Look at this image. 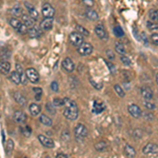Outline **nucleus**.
<instances>
[{"mask_svg": "<svg viewBox=\"0 0 158 158\" xmlns=\"http://www.w3.org/2000/svg\"><path fill=\"white\" fill-rule=\"evenodd\" d=\"M63 116L69 120H76L78 118V106L74 100H70L68 98L67 102L64 104Z\"/></svg>", "mask_w": 158, "mask_h": 158, "instance_id": "f257e3e1", "label": "nucleus"}, {"mask_svg": "<svg viewBox=\"0 0 158 158\" xmlns=\"http://www.w3.org/2000/svg\"><path fill=\"white\" fill-rule=\"evenodd\" d=\"M74 134H75V138L78 141H82L85 140L89 135V130L86 129V127L82 123H78L76 126L75 130H74Z\"/></svg>", "mask_w": 158, "mask_h": 158, "instance_id": "f03ea898", "label": "nucleus"}, {"mask_svg": "<svg viewBox=\"0 0 158 158\" xmlns=\"http://www.w3.org/2000/svg\"><path fill=\"white\" fill-rule=\"evenodd\" d=\"M69 39H70V42L72 43L74 47L79 48L83 43V35L80 34L79 32H73L70 34Z\"/></svg>", "mask_w": 158, "mask_h": 158, "instance_id": "7ed1b4c3", "label": "nucleus"}, {"mask_svg": "<svg viewBox=\"0 0 158 158\" xmlns=\"http://www.w3.org/2000/svg\"><path fill=\"white\" fill-rule=\"evenodd\" d=\"M25 76H27V80H30V82L32 83H37L39 82V74L34 68H29L25 71Z\"/></svg>", "mask_w": 158, "mask_h": 158, "instance_id": "20e7f679", "label": "nucleus"}, {"mask_svg": "<svg viewBox=\"0 0 158 158\" xmlns=\"http://www.w3.org/2000/svg\"><path fill=\"white\" fill-rule=\"evenodd\" d=\"M77 51L81 56H89L92 54V52H93V45H92L91 43L83 42L82 44L78 48Z\"/></svg>", "mask_w": 158, "mask_h": 158, "instance_id": "39448f33", "label": "nucleus"}, {"mask_svg": "<svg viewBox=\"0 0 158 158\" xmlns=\"http://www.w3.org/2000/svg\"><path fill=\"white\" fill-rule=\"evenodd\" d=\"M41 13L44 18H53L55 16V10L50 3H44L41 9Z\"/></svg>", "mask_w": 158, "mask_h": 158, "instance_id": "423d86ee", "label": "nucleus"}, {"mask_svg": "<svg viewBox=\"0 0 158 158\" xmlns=\"http://www.w3.org/2000/svg\"><path fill=\"white\" fill-rule=\"evenodd\" d=\"M95 34L97 35L98 38L102 40H108V33H106V27H103L102 23H98L97 25L95 27Z\"/></svg>", "mask_w": 158, "mask_h": 158, "instance_id": "0eeeda50", "label": "nucleus"}, {"mask_svg": "<svg viewBox=\"0 0 158 158\" xmlns=\"http://www.w3.org/2000/svg\"><path fill=\"white\" fill-rule=\"evenodd\" d=\"M142 152H143L144 155H156L158 154V146L150 142V143H148L143 147Z\"/></svg>", "mask_w": 158, "mask_h": 158, "instance_id": "6e6552de", "label": "nucleus"}, {"mask_svg": "<svg viewBox=\"0 0 158 158\" xmlns=\"http://www.w3.org/2000/svg\"><path fill=\"white\" fill-rule=\"evenodd\" d=\"M128 111L134 118H140L142 116V111L137 104H130L128 106Z\"/></svg>", "mask_w": 158, "mask_h": 158, "instance_id": "1a4fd4ad", "label": "nucleus"}, {"mask_svg": "<svg viewBox=\"0 0 158 158\" xmlns=\"http://www.w3.org/2000/svg\"><path fill=\"white\" fill-rule=\"evenodd\" d=\"M62 68L64 69L67 72L69 73H72L74 70H75V64H74L73 60L71 58H64V60L62 61Z\"/></svg>", "mask_w": 158, "mask_h": 158, "instance_id": "9d476101", "label": "nucleus"}, {"mask_svg": "<svg viewBox=\"0 0 158 158\" xmlns=\"http://www.w3.org/2000/svg\"><path fill=\"white\" fill-rule=\"evenodd\" d=\"M38 139H39V141L41 142L42 146L47 147V148H54L55 147V142L54 140H52L49 137L44 136V135H39L38 136Z\"/></svg>", "mask_w": 158, "mask_h": 158, "instance_id": "9b49d317", "label": "nucleus"}, {"mask_svg": "<svg viewBox=\"0 0 158 158\" xmlns=\"http://www.w3.org/2000/svg\"><path fill=\"white\" fill-rule=\"evenodd\" d=\"M106 110V104H104L102 101H99V100H95L94 101L93 104V113L94 114H100L101 112H103Z\"/></svg>", "mask_w": 158, "mask_h": 158, "instance_id": "f8f14e48", "label": "nucleus"}, {"mask_svg": "<svg viewBox=\"0 0 158 158\" xmlns=\"http://www.w3.org/2000/svg\"><path fill=\"white\" fill-rule=\"evenodd\" d=\"M53 23H54L53 18H44L40 23V27L42 29V31H50L52 30Z\"/></svg>", "mask_w": 158, "mask_h": 158, "instance_id": "ddd939ff", "label": "nucleus"}, {"mask_svg": "<svg viewBox=\"0 0 158 158\" xmlns=\"http://www.w3.org/2000/svg\"><path fill=\"white\" fill-rule=\"evenodd\" d=\"M21 21L23 22L25 25H27L29 27H34L35 21H36V20L33 18V17H31L30 14H22Z\"/></svg>", "mask_w": 158, "mask_h": 158, "instance_id": "4468645a", "label": "nucleus"}, {"mask_svg": "<svg viewBox=\"0 0 158 158\" xmlns=\"http://www.w3.org/2000/svg\"><path fill=\"white\" fill-rule=\"evenodd\" d=\"M29 35L31 38H39L42 35V29L40 27H32L29 30Z\"/></svg>", "mask_w": 158, "mask_h": 158, "instance_id": "2eb2a0df", "label": "nucleus"}, {"mask_svg": "<svg viewBox=\"0 0 158 158\" xmlns=\"http://www.w3.org/2000/svg\"><path fill=\"white\" fill-rule=\"evenodd\" d=\"M14 120L17 123H24L27 121V115L21 111H16L14 113Z\"/></svg>", "mask_w": 158, "mask_h": 158, "instance_id": "dca6fc26", "label": "nucleus"}, {"mask_svg": "<svg viewBox=\"0 0 158 158\" xmlns=\"http://www.w3.org/2000/svg\"><path fill=\"white\" fill-rule=\"evenodd\" d=\"M13 97H14L15 101H16L19 106H27V99L24 98V96L22 95V94L18 93V92H15V93L13 94Z\"/></svg>", "mask_w": 158, "mask_h": 158, "instance_id": "f3484780", "label": "nucleus"}, {"mask_svg": "<svg viewBox=\"0 0 158 158\" xmlns=\"http://www.w3.org/2000/svg\"><path fill=\"white\" fill-rule=\"evenodd\" d=\"M141 96L143 97L144 100H151L153 98V92L150 88L148 86H142L141 88Z\"/></svg>", "mask_w": 158, "mask_h": 158, "instance_id": "a211bd4d", "label": "nucleus"}, {"mask_svg": "<svg viewBox=\"0 0 158 158\" xmlns=\"http://www.w3.org/2000/svg\"><path fill=\"white\" fill-rule=\"evenodd\" d=\"M9 23L13 27V29L18 31L20 27H21V25L23 24V22H22L21 20H19V19H17V18H15V17H13V18L9 19Z\"/></svg>", "mask_w": 158, "mask_h": 158, "instance_id": "6ab92c4d", "label": "nucleus"}, {"mask_svg": "<svg viewBox=\"0 0 158 158\" xmlns=\"http://www.w3.org/2000/svg\"><path fill=\"white\" fill-rule=\"evenodd\" d=\"M0 71H1V73L3 75L10 73V71H11V63L6 60H2L1 63H0Z\"/></svg>", "mask_w": 158, "mask_h": 158, "instance_id": "aec40b11", "label": "nucleus"}, {"mask_svg": "<svg viewBox=\"0 0 158 158\" xmlns=\"http://www.w3.org/2000/svg\"><path fill=\"white\" fill-rule=\"evenodd\" d=\"M10 79H11V81H12V82H14L15 85H20V82H22L21 75H20L17 71L12 72L11 74H10Z\"/></svg>", "mask_w": 158, "mask_h": 158, "instance_id": "412c9836", "label": "nucleus"}, {"mask_svg": "<svg viewBox=\"0 0 158 158\" xmlns=\"http://www.w3.org/2000/svg\"><path fill=\"white\" fill-rule=\"evenodd\" d=\"M29 111L33 116H37L38 114H40V112H41V108H40V106H38L37 103H31L29 106Z\"/></svg>", "mask_w": 158, "mask_h": 158, "instance_id": "4be33fe9", "label": "nucleus"}, {"mask_svg": "<svg viewBox=\"0 0 158 158\" xmlns=\"http://www.w3.org/2000/svg\"><path fill=\"white\" fill-rule=\"evenodd\" d=\"M85 17L88 18L89 20H92V21H96L98 19V13L94 10H88L85 12Z\"/></svg>", "mask_w": 158, "mask_h": 158, "instance_id": "5701e85b", "label": "nucleus"}, {"mask_svg": "<svg viewBox=\"0 0 158 158\" xmlns=\"http://www.w3.org/2000/svg\"><path fill=\"white\" fill-rule=\"evenodd\" d=\"M39 121L41 122L43 126H47V127H52V124H53L52 119H51L49 116L45 115V114H42V115H40Z\"/></svg>", "mask_w": 158, "mask_h": 158, "instance_id": "b1692460", "label": "nucleus"}, {"mask_svg": "<svg viewBox=\"0 0 158 158\" xmlns=\"http://www.w3.org/2000/svg\"><path fill=\"white\" fill-rule=\"evenodd\" d=\"M124 154L128 157H135L136 152H135V150L130 144H126V147H124Z\"/></svg>", "mask_w": 158, "mask_h": 158, "instance_id": "393cba45", "label": "nucleus"}, {"mask_svg": "<svg viewBox=\"0 0 158 158\" xmlns=\"http://www.w3.org/2000/svg\"><path fill=\"white\" fill-rule=\"evenodd\" d=\"M10 12H11V14L13 15V16H22V9H21V6H13L11 10H10Z\"/></svg>", "mask_w": 158, "mask_h": 158, "instance_id": "a878e982", "label": "nucleus"}, {"mask_svg": "<svg viewBox=\"0 0 158 158\" xmlns=\"http://www.w3.org/2000/svg\"><path fill=\"white\" fill-rule=\"evenodd\" d=\"M115 50L119 55H126V48L121 42L117 41L115 43Z\"/></svg>", "mask_w": 158, "mask_h": 158, "instance_id": "bb28decb", "label": "nucleus"}, {"mask_svg": "<svg viewBox=\"0 0 158 158\" xmlns=\"http://www.w3.org/2000/svg\"><path fill=\"white\" fill-rule=\"evenodd\" d=\"M149 18L150 20L158 22V10L156 9H152L149 11Z\"/></svg>", "mask_w": 158, "mask_h": 158, "instance_id": "cd10ccee", "label": "nucleus"}, {"mask_svg": "<svg viewBox=\"0 0 158 158\" xmlns=\"http://www.w3.org/2000/svg\"><path fill=\"white\" fill-rule=\"evenodd\" d=\"M68 98H54V100H53V104H54L55 106H63L65 104V102H67Z\"/></svg>", "mask_w": 158, "mask_h": 158, "instance_id": "c85d7f7f", "label": "nucleus"}, {"mask_svg": "<svg viewBox=\"0 0 158 158\" xmlns=\"http://www.w3.org/2000/svg\"><path fill=\"white\" fill-rule=\"evenodd\" d=\"M75 29H76L77 32H79L80 34H82V35H85V36H89V35H90V32H89V31L86 30V29H85L82 25L76 24L75 25Z\"/></svg>", "mask_w": 158, "mask_h": 158, "instance_id": "c756f323", "label": "nucleus"}, {"mask_svg": "<svg viewBox=\"0 0 158 158\" xmlns=\"http://www.w3.org/2000/svg\"><path fill=\"white\" fill-rule=\"evenodd\" d=\"M147 27H148V29H149L150 31L158 30V22L153 21V20H149V21L147 22Z\"/></svg>", "mask_w": 158, "mask_h": 158, "instance_id": "7c9ffc66", "label": "nucleus"}, {"mask_svg": "<svg viewBox=\"0 0 158 158\" xmlns=\"http://www.w3.org/2000/svg\"><path fill=\"white\" fill-rule=\"evenodd\" d=\"M14 141H13L12 139H9L6 141V154H10L12 151H13V149H14Z\"/></svg>", "mask_w": 158, "mask_h": 158, "instance_id": "2f4dec72", "label": "nucleus"}, {"mask_svg": "<svg viewBox=\"0 0 158 158\" xmlns=\"http://www.w3.org/2000/svg\"><path fill=\"white\" fill-rule=\"evenodd\" d=\"M114 35H115L116 37H122L124 35V32L123 30H122L121 27H119V25H117V27H114Z\"/></svg>", "mask_w": 158, "mask_h": 158, "instance_id": "473e14b6", "label": "nucleus"}, {"mask_svg": "<svg viewBox=\"0 0 158 158\" xmlns=\"http://www.w3.org/2000/svg\"><path fill=\"white\" fill-rule=\"evenodd\" d=\"M89 80H90L91 85H93L94 88L96 89V90H101V89H102V86H103L102 82H100V81H99V82H96V81L94 80V79L92 78V77H90V78H89Z\"/></svg>", "mask_w": 158, "mask_h": 158, "instance_id": "72a5a7b5", "label": "nucleus"}, {"mask_svg": "<svg viewBox=\"0 0 158 158\" xmlns=\"http://www.w3.org/2000/svg\"><path fill=\"white\" fill-rule=\"evenodd\" d=\"M106 148V142L103 141V140H100V141H98L97 143L95 144V149L97 150V151H103Z\"/></svg>", "mask_w": 158, "mask_h": 158, "instance_id": "f704fd0d", "label": "nucleus"}, {"mask_svg": "<svg viewBox=\"0 0 158 158\" xmlns=\"http://www.w3.org/2000/svg\"><path fill=\"white\" fill-rule=\"evenodd\" d=\"M29 14L31 17H33L35 20H37L38 18H39V13H38V11L35 7H32V9L29 10Z\"/></svg>", "mask_w": 158, "mask_h": 158, "instance_id": "c9c22d12", "label": "nucleus"}, {"mask_svg": "<svg viewBox=\"0 0 158 158\" xmlns=\"http://www.w3.org/2000/svg\"><path fill=\"white\" fill-rule=\"evenodd\" d=\"M33 91H34V93H35V99H36V100H40V99H41V95H42V89L34 88Z\"/></svg>", "mask_w": 158, "mask_h": 158, "instance_id": "e433bc0d", "label": "nucleus"}, {"mask_svg": "<svg viewBox=\"0 0 158 158\" xmlns=\"http://www.w3.org/2000/svg\"><path fill=\"white\" fill-rule=\"evenodd\" d=\"M114 90L116 91V93L118 94V95L120 96V97H124V95H126V93H124L123 89H122L119 85H114Z\"/></svg>", "mask_w": 158, "mask_h": 158, "instance_id": "4c0bfd02", "label": "nucleus"}, {"mask_svg": "<svg viewBox=\"0 0 158 158\" xmlns=\"http://www.w3.org/2000/svg\"><path fill=\"white\" fill-rule=\"evenodd\" d=\"M120 59H121V61H122V63L123 64H126V65H132V61H131V59L128 57V56H126V55H121V57H120Z\"/></svg>", "mask_w": 158, "mask_h": 158, "instance_id": "58836bf2", "label": "nucleus"}, {"mask_svg": "<svg viewBox=\"0 0 158 158\" xmlns=\"http://www.w3.org/2000/svg\"><path fill=\"white\" fill-rule=\"evenodd\" d=\"M10 56H11V52H9V51H6V49H2L1 50V58H2V60H6V59H9L10 58Z\"/></svg>", "mask_w": 158, "mask_h": 158, "instance_id": "ea45409f", "label": "nucleus"}, {"mask_svg": "<svg viewBox=\"0 0 158 158\" xmlns=\"http://www.w3.org/2000/svg\"><path fill=\"white\" fill-rule=\"evenodd\" d=\"M106 64L108 65V68L110 69V72H111V74H115V73H116L115 65H114L113 63L110 62V61H106Z\"/></svg>", "mask_w": 158, "mask_h": 158, "instance_id": "a19ab883", "label": "nucleus"}, {"mask_svg": "<svg viewBox=\"0 0 158 158\" xmlns=\"http://www.w3.org/2000/svg\"><path fill=\"white\" fill-rule=\"evenodd\" d=\"M144 106H146L148 110H155L156 109V106H155L153 102H150V100L144 101Z\"/></svg>", "mask_w": 158, "mask_h": 158, "instance_id": "79ce46f5", "label": "nucleus"}, {"mask_svg": "<svg viewBox=\"0 0 158 158\" xmlns=\"http://www.w3.org/2000/svg\"><path fill=\"white\" fill-rule=\"evenodd\" d=\"M31 131H32V130H31L30 127H27V126L25 127V128H22V129H21L22 134H23L24 136H27V137H29L30 135H31V133H32V132H31Z\"/></svg>", "mask_w": 158, "mask_h": 158, "instance_id": "37998d69", "label": "nucleus"}, {"mask_svg": "<svg viewBox=\"0 0 158 158\" xmlns=\"http://www.w3.org/2000/svg\"><path fill=\"white\" fill-rule=\"evenodd\" d=\"M140 40H141L144 44H148V43H149V40H148V37H147V35H146V33H144V32L140 33Z\"/></svg>", "mask_w": 158, "mask_h": 158, "instance_id": "c03bdc74", "label": "nucleus"}, {"mask_svg": "<svg viewBox=\"0 0 158 158\" xmlns=\"http://www.w3.org/2000/svg\"><path fill=\"white\" fill-rule=\"evenodd\" d=\"M82 3H83V6H85L88 7H92V6H94L95 2H94V0H82Z\"/></svg>", "mask_w": 158, "mask_h": 158, "instance_id": "a18cd8bd", "label": "nucleus"}, {"mask_svg": "<svg viewBox=\"0 0 158 158\" xmlns=\"http://www.w3.org/2000/svg\"><path fill=\"white\" fill-rule=\"evenodd\" d=\"M150 39H151L153 44L158 45V34H152L151 37H150Z\"/></svg>", "mask_w": 158, "mask_h": 158, "instance_id": "49530a36", "label": "nucleus"}, {"mask_svg": "<svg viewBox=\"0 0 158 158\" xmlns=\"http://www.w3.org/2000/svg\"><path fill=\"white\" fill-rule=\"evenodd\" d=\"M45 108H47V110L50 112V113H52V114H55V113H56V111H55V106H54V104L52 106L51 103H47Z\"/></svg>", "mask_w": 158, "mask_h": 158, "instance_id": "de8ad7c7", "label": "nucleus"}, {"mask_svg": "<svg viewBox=\"0 0 158 158\" xmlns=\"http://www.w3.org/2000/svg\"><path fill=\"white\" fill-rule=\"evenodd\" d=\"M51 89H52V91H54V92L59 91V86H58L57 81H53V82L51 83Z\"/></svg>", "mask_w": 158, "mask_h": 158, "instance_id": "09e8293b", "label": "nucleus"}, {"mask_svg": "<svg viewBox=\"0 0 158 158\" xmlns=\"http://www.w3.org/2000/svg\"><path fill=\"white\" fill-rule=\"evenodd\" d=\"M106 54L108 55V58H109V59H114V58H115V56H114V53L112 52L111 50H108V51H106Z\"/></svg>", "mask_w": 158, "mask_h": 158, "instance_id": "8fccbe9b", "label": "nucleus"}, {"mask_svg": "<svg viewBox=\"0 0 158 158\" xmlns=\"http://www.w3.org/2000/svg\"><path fill=\"white\" fill-rule=\"evenodd\" d=\"M134 134H135V137H136V138H140V137L142 136L141 130H136V131L134 132Z\"/></svg>", "mask_w": 158, "mask_h": 158, "instance_id": "3c124183", "label": "nucleus"}, {"mask_svg": "<svg viewBox=\"0 0 158 158\" xmlns=\"http://www.w3.org/2000/svg\"><path fill=\"white\" fill-rule=\"evenodd\" d=\"M69 155L67 154H63V153H58L57 154V158H68Z\"/></svg>", "mask_w": 158, "mask_h": 158, "instance_id": "603ef678", "label": "nucleus"}, {"mask_svg": "<svg viewBox=\"0 0 158 158\" xmlns=\"http://www.w3.org/2000/svg\"><path fill=\"white\" fill-rule=\"evenodd\" d=\"M1 141H2V143H4V141H6V135H4L3 130H1Z\"/></svg>", "mask_w": 158, "mask_h": 158, "instance_id": "864d4df0", "label": "nucleus"}, {"mask_svg": "<svg viewBox=\"0 0 158 158\" xmlns=\"http://www.w3.org/2000/svg\"><path fill=\"white\" fill-rule=\"evenodd\" d=\"M24 6H25V7H27V10H30V9H32V7H34L32 6V4H30L29 2H24Z\"/></svg>", "mask_w": 158, "mask_h": 158, "instance_id": "5fc2aeb1", "label": "nucleus"}, {"mask_svg": "<svg viewBox=\"0 0 158 158\" xmlns=\"http://www.w3.org/2000/svg\"><path fill=\"white\" fill-rule=\"evenodd\" d=\"M144 115H146V116H144V118H146V119H148V118H149V117H150V118H151V119H153V115H152V114L147 113V114H144Z\"/></svg>", "mask_w": 158, "mask_h": 158, "instance_id": "6e6d98bb", "label": "nucleus"}, {"mask_svg": "<svg viewBox=\"0 0 158 158\" xmlns=\"http://www.w3.org/2000/svg\"><path fill=\"white\" fill-rule=\"evenodd\" d=\"M156 82H157V85H158V73L156 74Z\"/></svg>", "mask_w": 158, "mask_h": 158, "instance_id": "4d7b16f0", "label": "nucleus"}]
</instances>
